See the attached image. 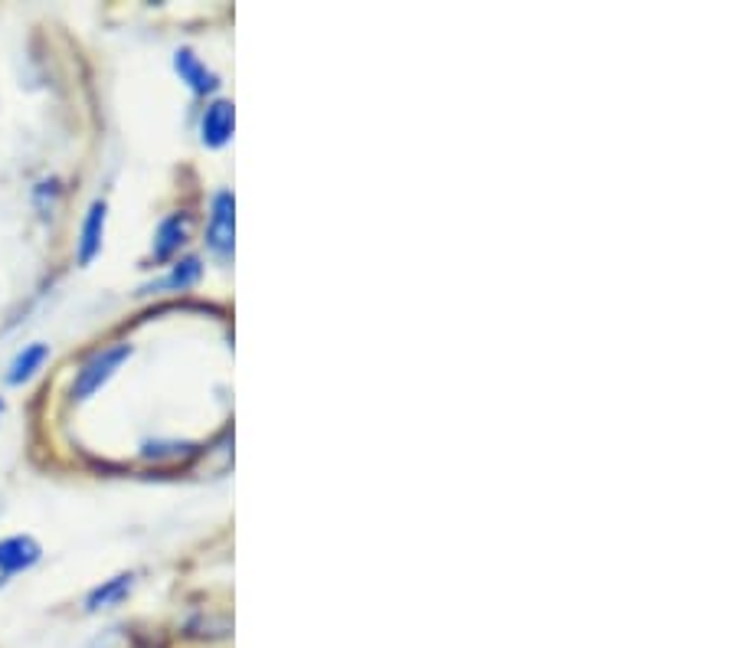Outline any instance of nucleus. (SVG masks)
Listing matches in <instances>:
<instances>
[{"label": "nucleus", "mask_w": 736, "mask_h": 648, "mask_svg": "<svg viewBox=\"0 0 736 648\" xmlns=\"http://www.w3.org/2000/svg\"><path fill=\"white\" fill-rule=\"evenodd\" d=\"M186 236H190V220H186L184 213L168 216V220L158 226V236H154V259H158V263L171 259V256L184 246Z\"/></svg>", "instance_id": "nucleus-7"}, {"label": "nucleus", "mask_w": 736, "mask_h": 648, "mask_svg": "<svg viewBox=\"0 0 736 648\" xmlns=\"http://www.w3.org/2000/svg\"><path fill=\"white\" fill-rule=\"evenodd\" d=\"M128 358H131V344H115V348L98 351L93 361L76 373V380H73V400H89L93 393H98V390L118 373V368H121Z\"/></svg>", "instance_id": "nucleus-1"}, {"label": "nucleus", "mask_w": 736, "mask_h": 648, "mask_svg": "<svg viewBox=\"0 0 736 648\" xmlns=\"http://www.w3.org/2000/svg\"><path fill=\"white\" fill-rule=\"evenodd\" d=\"M203 276V266H200V259H184V263H178L174 269H171V276L164 278L158 288H171V291H184V288H190L196 278Z\"/></svg>", "instance_id": "nucleus-10"}, {"label": "nucleus", "mask_w": 736, "mask_h": 648, "mask_svg": "<svg viewBox=\"0 0 736 648\" xmlns=\"http://www.w3.org/2000/svg\"><path fill=\"white\" fill-rule=\"evenodd\" d=\"M43 556L33 538H7L0 541V573H20L30 570Z\"/></svg>", "instance_id": "nucleus-4"}, {"label": "nucleus", "mask_w": 736, "mask_h": 648, "mask_svg": "<svg viewBox=\"0 0 736 648\" xmlns=\"http://www.w3.org/2000/svg\"><path fill=\"white\" fill-rule=\"evenodd\" d=\"M174 70L181 73V79H184L186 86L193 89V93L206 95V93H216V86H220V79L190 53V50H181L178 56H174Z\"/></svg>", "instance_id": "nucleus-8"}, {"label": "nucleus", "mask_w": 736, "mask_h": 648, "mask_svg": "<svg viewBox=\"0 0 736 648\" xmlns=\"http://www.w3.org/2000/svg\"><path fill=\"white\" fill-rule=\"evenodd\" d=\"M50 361V344H26L13 361H10V371H7V383H13V386H20V383H26L33 373L40 371L43 364Z\"/></svg>", "instance_id": "nucleus-9"}, {"label": "nucleus", "mask_w": 736, "mask_h": 648, "mask_svg": "<svg viewBox=\"0 0 736 648\" xmlns=\"http://www.w3.org/2000/svg\"><path fill=\"white\" fill-rule=\"evenodd\" d=\"M0 511H3V501H0Z\"/></svg>", "instance_id": "nucleus-12"}, {"label": "nucleus", "mask_w": 736, "mask_h": 648, "mask_svg": "<svg viewBox=\"0 0 736 648\" xmlns=\"http://www.w3.org/2000/svg\"><path fill=\"white\" fill-rule=\"evenodd\" d=\"M135 589V573H118L111 580H105L102 586H95L86 599L89 613H102V609H115L118 603H125V596Z\"/></svg>", "instance_id": "nucleus-6"}, {"label": "nucleus", "mask_w": 736, "mask_h": 648, "mask_svg": "<svg viewBox=\"0 0 736 648\" xmlns=\"http://www.w3.org/2000/svg\"><path fill=\"white\" fill-rule=\"evenodd\" d=\"M233 236H236V200L230 190H220L213 196L210 210V226H206V243L213 253L230 256L233 253Z\"/></svg>", "instance_id": "nucleus-2"}, {"label": "nucleus", "mask_w": 736, "mask_h": 648, "mask_svg": "<svg viewBox=\"0 0 736 648\" xmlns=\"http://www.w3.org/2000/svg\"><path fill=\"white\" fill-rule=\"evenodd\" d=\"M0 413H3V400H0Z\"/></svg>", "instance_id": "nucleus-11"}, {"label": "nucleus", "mask_w": 736, "mask_h": 648, "mask_svg": "<svg viewBox=\"0 0 736 648\" xmlns=\"http://www.w3.org/2000/svg\"><path fill=\"white\" fill-rule=\"evenodd\" d=\"M200 138L206 148H223L233 138V102H213L203 111V125H200Z\"/></svg>", "instance_id": "nucleus-3"}, {"label": "nucleus", "mask_w": 736, "mask_h": 648, "mask_svg": "<svg viewBox=\"0 0 736 648\" xmlns=\"http://www.w3.org/2000/svg\"><path fill=\"white\" fill-rule=\"evenodd\" d=\"M105 216H108V206L102 200H95L86 213V223H83V240H79V266H93V259L102 253V236H105Z\"/></svg>", "instance_id": "nucleus-5"}]
</instances>
